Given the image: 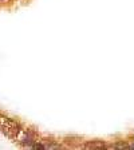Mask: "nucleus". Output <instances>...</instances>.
<instances>
[{
	"instance_id": "nucleus-1",
	"label": "nucleus",
	"mask_w": 134,
	"mask_h": 150,
	"mask_svg": "<svg viewBox=\"0 0 134 150\" xmlns=\"http://www.w3.org/2000/svg\"><path fill=\"white\" fill-rule=\"evenodd\" d=\"M131 149H134V145H133V146H131Z\"/></svg>"
}]
</instances>
